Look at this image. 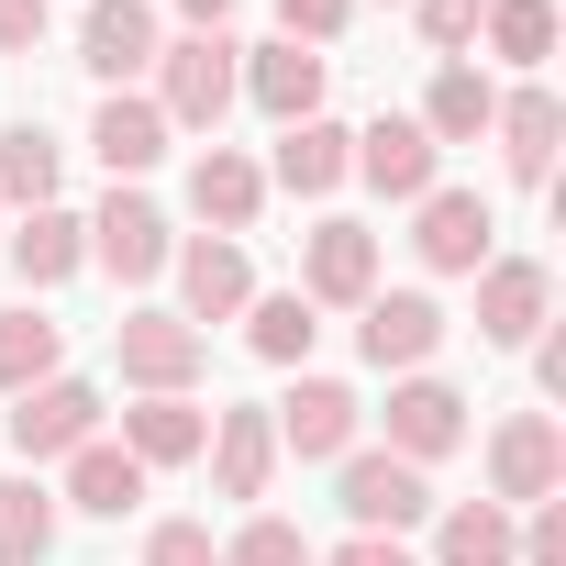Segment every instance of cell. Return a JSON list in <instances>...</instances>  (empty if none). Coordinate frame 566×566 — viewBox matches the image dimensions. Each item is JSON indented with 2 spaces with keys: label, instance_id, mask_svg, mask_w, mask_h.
Instances as JSON below:
<instances>
[{
  "label": "cell",
  "instance_id": "cell-1",
  "mask_svg": "<svg viewBox=\"0 0 566 566\" xmlns=\"http://www.w3.org/2000/svg\"><path fill=\"white\" fill-rule=\"evenodd\" d=\"M233 67H244L233 34H178V45H156V112H167V134H211V123L233 112Z\"/></svg>",
  "mask_w": 566,
  "mask_h": 566
},
{
  "label": "cell",
  "instance_id": "cell-2",
  "mask_svg": "<svg viewBox=\"0 0 566 566\" xmlns=\"http://www.w3.org/2000/svg\"><path fill=\"white\" fill-rule=\"evenodd\" d=\"M112 356H123V378L145 400H189V378L211 367V334H189L178 312H123L112 323Z\"/></svg>",
  "mask_w": 566,
  "mask_h": 566
},
{
  "label": "cell",
  "instance_id": "cell-3",
  "mask_svg": "<svg viewBox=\"0 0 566 566\" xmlns=\"http://www.w3.org/2000/svg\"><path fill=\"white\" fill-rule=\"evenodd\" d=\"M566 489V433H555V411H511L500 433H489V500L500 511H533V500H555Z\"/></svg>",
  "mask_w": 566,
  "mask_h": 566
},
{
  "label": "cell",
  "instance_id": "cell-4",
  "mask_svg": "<svg viewBox=\"0 0 566 566\" xmlns=\"http://www.w3.org/2000/svg\"><path fill=\"white\" fill-rule=\"evenodd\" d=\"M277 422V455H312V467H345L356 455V422H367V400L345 389V378H301L290 400L266 411Z\"/></svg>",
  "mask_w": 566,
  "mask_h": 566
},
{
  "label": "cell",
  "instance_id": "cell-5",
  "mask_svg": "<svg viewBox=\"0 0 566 566\" xmlns=\"http://www.w3.org/2000/svg\"><path fill=\"white\" fill-rule=\"evenodd\" d=\"M90 255L123 277V290H145V277H167V255H178V233H167V211L145 200V189H112L101 211H90Z\"/></svg>",
  "mask_w": 566,
  "mask_h": 566
},
{
  "label": "cell",
  "instance_id": "cell-6",
  "mask_svg": "<svg viewBox=\"0 0 566 566\" xmlns=\"http://www.w3.org/2000/svg\"><path fill=\"white\" fill-rule=\"evenodd\" d=\"M323 78H334V56H312V45H290V34H277V45H244V67H233V90H244L277 134L323 112Z\"/></svg>",
  "mask_w": 566,
  "mask_h": 566
},
{
  "label": "cell",
  "instance_id": "cell-7",
  "mask_svg": "<svg viewBox=\"0 0 566 566\" xmlns=\"http://www.w3.org/2000/svg\"><path fill=\"white\" fill-rule=\"evenodd\" d=\"M411 244H422V266H433V277H478V266H489V244H500V211H489L478 189H422Z\"/></svg>",
  "mask_w": 566,
  "mask_h": 566
},
{
  "label": "cell",
  "instance_id": "cell-8",
  "mask_svg": "<svg viewBox=\"0 0 566 566\" xmlns=\"http://www.w3.org/2000/svg\"><path fill=\"white\" fill-rule=\"evenodd\" d=\"M367 323H356V345H367V367H433V345H444V301L433 290H367L356 301Z\"/></svg>",
  "mask_w": 566,
  "mask_h": 566
},
{
  "label": "cell",
  "instance_id": "cell-9",
  "mask_svg": "<svg viewBox=\"0 0 566 566\" xmlns=\"http://www.w3.org/2000/svg\"><path fill=\"white\" fill-rule=\"evenodd\" d=\"M90 433H101V389H90V378H45V389H23V400H12V455H23V467L78 455Z\"/></svg>",
  "mask_w": 566,
  "mask_h": 566
},
{
  "label": "cell",
  "instance_id": "cell-10",
  "mask_svg": "<svg viewBox=\"0 0 566 566\" xmlns=\"http://www.w3.org/2000/svg\"><path fill=\"white\" fill-rule=\"evenodd\" d=\"M345 522L356 533H411V522H433V478L422 467H400V455H345Z\"/></svg>",
  "mask_w": 566,
  "mask_h": 566
},
{
  "label": "cell",
  "instance_id": "cell-11",
  "mask_svg": "<svg viewBox=\"0 0 566 566\" xmlns=\"http://www.w3.org/2000/svg\"><path fill=\"white\" fill-rule=\"evenodd\" d=\"M167 266H178V301H189L178 323H189V334H200V323H233V312L255 301V266H244V244H233V233H189Z\"/></svg>",
  "mask_w": 566,
  "mask_h": 566
},
{
  "label": "cell",
  "instance_id": "cell-12",
  "mask_svg": "<svg viewBox=\"0 0 566 566\" xmlns=\"http://www.w3.org/2000/svg\"><path fill=\"white\" fill-rule=\"evenodd\" d=\"M433 167H444V145H433L411 112H378V123L356 134V178H367L378 200H422V189H433Z\"/></svg>",
  "mask_w": 566,
  "mask_h": 566
},
{
  "label": "cell",
  "instance_id": "cell-13",
  "mask_svg": "<svg viewBox=\"0 0 566 566\" xmlns=\"http://www.w3.org/2000/svg\"><path fill=\"white\" fill-rule=\"evenodd\" d=\"M378 290V233L367 222H312V244H301V301L323 312V301H367Z\"/></svg>",
  "mask_w": 566,
  "mask_h": 566
},
{
  "label": "cell",
  "instance_id": "cell-14",
  "mask_svg": "<svg viewBox=\"0 0 566 566\" xmlns=\"http://www.w3.org/2000/svg\"><path fill=\"white\" fill-rule=\"evenodd\" d=\"M78 67H90L101 90L145 78V67H156V12H145V0H90V12H78Z\"/></svg>",
  "mask_w": 566,
  "mask_h": 566
},
{
  "label": "cell",
  "instance_id": "cell-15",
  "mask_svg": "<svg viewBox=\"0 0 566 566\" xmlns=\"http://www.w3.org/2000/svg\"><path fill=\"white\" fill-rule=\"evenodd\" d=\"M90 156L112 167V189H134V178L167 156V112H156L145 90H101V112H90Z\"/></svg>",
  "mask_w": 566,
  "mask_h": 566
},
{
  "label": "cell",
  "instance_id": "cell-16",
  "mask_svg": "<svg viewBox=\"0 0 566 566\" xmlns=\"http://www.w3.org/2000/svg\"><path fill=\"white\" fill-rule=\"evenodd\" d=\"M467 444V400L444 389V378H400L389 389V455L400 467H433V455H455Z\"/></svg>",
  "mask_w": 566,
  "mask_h": 566
},
{
  "label": "cell",
  "instance_id": "cell-17",
  "mask_svg": "<svg viewBox=\"0 0 566 566\" xmlns=\"http://www.w3.org/2000/svg\"><path fill=\"white\" fill-rule=\"evenodd\" d=\"M544 301H555V277L533 255H489L478 266V334L489 345H533L544 334Z\"/></svg>",
  "mask_w": 566,
  "mask_h": 566
},
{
  "label": "cell",
  "instance_id": "cell-18",
  "mask_svg": "<svg viewBox=\"0 0 566 566\" xmlns=\"http://www.w3.org/2000/svg\"><path fill=\"white\" fill-rule=\"evenodd\" d=\"M200 455H211V489H222V500H266V478H277V422H266L255 400H244V411H211V444H200Z\"/></svg>",
  "mask_w": 566,
  "mask_h": 566
},
{
  "label": "cell",
  "instance_id": "cell-19",
  "mask_svg": "<svg viewBox=\"0 0 566 566\" xmlns=\"http://www.w3.org/2000/svg\"><path fill=\"white\" fill-rule=\"evenodd\" d=\"M266 178L290 189V200H334V189L356 178V134L312 112V123H290V134H277V167H266Z\"/></svg>",
  "mask_w": 566,
  "mask_h": 566
},
{
  "label": "cell",
  "instance_id": "cell-20",
  "mask_svg": "<svg viewBox=\"0 0 566 566\" xmlns=\"http://www.w3.org/2000/svg\"><path fill=\"white\" fill-rule=\"evenodd\" d=\"M78 266H90V222H78V211L45 200V211L12 222V277H23V290H67Z\"/></svg>",
  "mask_w": 566,
  "mask_h": 566
},
{
  "label": "cell",
  "instance_id": "cell-21",
  "mask_svg": "<svg viewBox=\"0 0 566 566\" xmlns=\"http://www.w3.org/2000/svg\"><path fill=\"white\" fill-rule=\"evenodd\" d=\"M489 134H500L511 178H522V189H544V178H555V145H566V112H555V90H511V101L489 112Z\"/></svg>",
  "mask_w": 566,
  "mask_h": 566
},
{
  "label": "cell",
  "instance_id": "cell-22",
  "mask_svg": "<svg viewBox=\"0 0 566 566\" xmlns=\"http://www.w3.org/2000/svg\"><path fill=\"white\" fill-rule=\"evenodd\" d=\"M189 211H200L211 233H244V222L266 211V167L233 156V145H200V167H189Z\"/></svg>",
  "mask_w": 566,
  "mask_h": 566
},
{
  "label": "cell",
  "instance_id": "cell-23",
  "mask_svg": "<svg viewBox=\"0 0 566 566\" xmlns=\"http://www.w3.org/2000/svg\"><path fill=\"white\" fill-rule=\"evenodd\" d=\"M200 444H211V411H200V400H134V411H123V455H134L145 478H156V467H189Z\"/></svg>",
  "mask_w": 566,
  "mask_h": 566
},
{
  "label": "cell",
  "instance_id": "cell-24",
  "mask_svg": "<svg viewBox=\"0 0 566 566\" xmlns=\"http://www.w3.org/2000/svg\"><path fill=\"white\" fill-rule=\"evenodd\" d=\"M45 378H67V323H45L34 301H12V312H0V400H23Z\"/></svg>",
  "mask_w": 566,
  "mask_h": 566
},
{
  "label": "cell",
  "instance_id": "cell-25",
  "mask_svg": "<svg viewBox=\"0 0 566 566\" xmlns=\"http://www.w3.org/2000/svg\"><path fill=\"white\" fill-rule=\"evenodd\" d=\"M489 112H500L489 67L444 56V67H433V90H422V134H433V145H478V134H489Z\"/></svg>",
  "mask_w": 566,
  "mask_h": 566
},
{
  "label": "cell",
  "instance_id": "cell-26",
  "mask_svg": "<svg viewBox=\"0 0 566 566\" xmlns=\"http://www.w3.org/2000/svg\"><path fill=\"white\" fill-rule=\"evenodd\" d=\"M134 500H145V467H134L123 444H101V433H90V444L67 455V500H56V511H90V522H123Z\"/></svg>",
  "mask_w": 566,
  "mask_h": 566
},
{
  "label": "cell",
  "instance_id": "cell-27",
  "mask_svg": "<svg viewBox=\"0 0 566 566\" xmlns=\"http://www.w3.org/2000/svg\"><path fill=\"white\" fill-rule=\"evenodd\" d=\"M433 566H522V522L500 500H455L433 522Z\"/></svg>",
  "mask_w": 566,
  "mask_h": 566
},
{
  "label": "cell",
  "instance_id": "cell-28",
  "mask_svg": "<svg viewBox=\"0 0 566 566\" xmlns=\"http://www.w3.org/2000/svg\"><path fill=\"white\" fill-rule=\"evenodd\" d=\"M56 178H67V145H56L45 123H12V134H0V211H45Z\"/></svg>",
  "mask_w": 566,
  "mask_h": 566
},
{
  "label": "cell",
  "instance_id": "cell-29",
  "mask_svg": "<svg viewBox=\"0 0 566 566\" xmlns=\"http://www.w3.org/2000/svg\"><path fill=\"white\" fill-rule=\"evenodd\" d=\"M56 555V489L23 467V478H0V566H45Z\"/></svg>",
  "mask_w": 566,
  "mask_h": 566
},
{
  "label": "cell",
  "instance_id": "cell-30",
  "mask_svg": "<svg viewBox=\"0 0 566 566\" xmlns=\"http://www.w3.org/2000/svg\"><path fill=\"white\" fill-rule=\"evenodd\" d=\"M244 345H255L266 367H301V356L323 345V312H312L301 290H277V301H244Z\"/></svg>",
  "mask_w": 566,
  "mask_h": 566
},
{
  "label": "cell",
  "instance_id": "cell-31",
  "mask_svg": "<svg viewBox=\"0 0 566 566\" xmlns=\"http://www.w3.org/2000/svg\"><path fill=\"white\" fill-rule=\"evenodd\" d=\"M478 45L511 56V67H544V56H555V0H489V12H478Z\"/></svg>",
  "mask_w": 566,
  "mask_h": 566
},
{
  "label": "cell",
  "instance_id": "cell-32",
  "mask_svg": "<svg viewBox=\"0 0 566 566\" xmlns=\"http://www.w3.org/2000/svg\"><path fill=\"white\" fill-rule=\"evenodd\" d=\"M222 566H312V533H301V522H277V511H255V522L222 544Z\"/></svg>",
  "mask_w": 566,
  "mask_h": 566
},
{
  "label": "cell",
  "instance_id": "cell-33",
  "mask_svg": "<svg viewBox=\"0 0 566 566\" xmlns=\"http://www.w3.org/2000/svg\"><path fill=\"white\" fill-rule=\"evenodd\" d=\"M345 23H356V0H277V34H290V45H312V56H323Z\"/></svg>",
  "mask_w": 566,
  "mask_h": 566
},
{
  "label": "cell",
  "instance_id": "cell-34",
  "mask_svg": "<svg viewBox=\"0 0 566 566\" xmlns=\"http://www.w3.org/2000/svg\"><path fill=\"white\" fill-rule=\"evenodd\" d=\"M411 12H422V45H433V56H467V45H478V12H489V0H411Z\"/></svg>",
  "mask_w": 566,
  "mask_h": 566
},
{
  "label": "cell",
  "instance_id": "cell-35",
  "mask_svg": "<svg viewBox=\"0 0 566 566\" xmlns=\"http://www.w3.org/2000/svg\"><path fill=\"white\" fill-rule=\"evenodd\" d=\"M145 566H222V544H211V522H156Z\"/></svg>",
  "mask_w": 566,
  "mask_h": 566
},
{
  "label": "cell",
  "instance_id": "cell-36",
  "mask_svg": "<svg viewBox=\"0 0 566 566\" xmlns=\"http://www.w3.org/2000/svg\"><path fill=\"white\" fill-rule=\"evenodd\" d=\"M522 566H566V500H533V522H522Z\"/></svg>",
  "mask_w": 566,
  "mask_h": 566
},
{
  "label": "cell",
  "instance_id": "cell-37",
  "mask_svg": "<svg viewBox=\"0 0 566 566\" xmlns=\"http://www.w3.org/2000/svg\"><path fill=\"white\" fill-rule=\"evenodd\" d=\"M312 566H411V544H400V533H356V544H334V555H312Z\"/></svg>",
  "mask_w": 566,
  "mask_h": 566
},
{
  "label": "cell",
  "instance_id": "cell-38",
  "mask_svg": "<svg viewBox=\"0 0 566 566\" xmlns=\"http://www.w3.org/2000/svg\"><path fill=\"white\" fill-rule=\"evenodd\" d=\"M45 45V0H0V56H34Z\"/></svg>",
  "mask_w": 566,
  "mask_h": 566
},
{
  "label": "cell",
  "instance_id": "cell-39",
  "mask_svg": "<svg viewBox=\"0 0 566 566\" xmlns=\"http://www.w3.org/2000/svg\"><path fill=\"white\" fill-rule=\"evenodd\" d=\"M178 12H189V34H222V12H233V0H178Z\"/></svg>",
  "mask_w": 566,
  "mask_h": 566
}]
</instances>
